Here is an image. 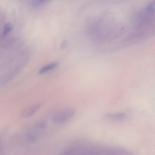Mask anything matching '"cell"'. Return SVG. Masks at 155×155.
<instances>
[{
	"mask_svg": "<svg viewBox=\"0 0 155 155\" xmlns=\"http://www.w3.org/2000/svg\"><path fill=\"white\" fill-rule=\"evenodd\" d=\"M66 42L64 41V42L62 43V45H61V48L64 47H65V45H66Z\"/></svg>",
	"mask_w": 155,
	"mask_h": 155,
	"instance_id": "cell-8",
	"label": "cell"
},
{
	"mask_svg": "<svg viewBox=\"0 0 155 155\" xmlns=\"http://www.w3.org/2000/svg\"><path fill=\"white\" fill-rule=\"evenodd\" d=\"M58 63L57 62H55L52 63L45 66L42 67L39 71V73L40 74H41L44 73H45L50 70L53 69L58 66Z\"/></svg>",
	"mask_w": 155,
	"mask_h": 155,
	"instance_id": "cell-4",
	"label": "cell"
},
{
	"mask_svg": "<svg viewBox=\"0 0 155 155\" xmlns=\"http://www.w3.org/2000/svg\"><path fill=\"white\" fill-rule=\"evenodd\" d=\"M13 28V25L11 23H8L5 24L3 32V37H6Z\"/></svg>",
	"mask_w": 155,
	"mask_h": 155,
	"instance_id": "cell-5",
	"label": "cell"
},
{
	"mask_svg": "<svg viewBox=\"0 0 155 155\" xmlns=\"http://www.w3.org/2000/svg\"><path fill=\"white\" fill-rule=\"evenodd\" d=\"M37 135L36 134L33 133H30L27 135L26 138L29 143H33L37 141Z\"/></svg>",
	"mask_w": 155,
	"mask_h": 155,
	"instance_id": "cell-6",
	"label": "cell"
},
{
	"mask_svg": "<svg viewBox=\"0 0 155 155\" xmlns=\"http://www.w3.org/2000/svg\"><path fill=\"white\" fill-rule=\"evenodd\" d=\"M76 110L72 108H67L59 111L52 118V122L55 124L62 123L67 121L74 116Z\"/></svg>",
	"mask_w": 155,
	"mask_h": 155,
	"instance_id": "cell-1",
	"label": "cell"
},
{
	"mask_svg": "<svg viewBox=\"0 0 155 155\" xmlns=\"http://www.w3.org/2000/svg\"><path fill=\"white\" fill-rule=\"evenodd\" d=\"M47 126V124L45 122H41L38 124L37 125V128L40 129H44L46 128Z\"/></svg>",
	"mask_w": 155,
	"mask_h": 155,
	"instance_id": "cell-7",
	"label": "cell"
},
{
	"mask_svg": "<svg viewBox=\"0 0 155 155\" xmlns=\"http://www.w3.org/2000/svg\"><path fill=\"white\" fill-rule=\"evenodd\" d=\"M106 117L107 118L110 119L120 120L125 118L126 117V115L122 113H109L106 114Z\"/></svg>",
	"mask_w": 155,
	"mask_h": 155,
	"instance_id": "cell-3",
	"label": "cell"
},
{
	"mask_svg": "<svg viewBox=\"0 0 155 155\" xmlns=\"http://www.w3.org/2000/svg\"><path fill=\"white\" fill-rule=\"evenodd\" d=\"M41 106V104H37L27 107L22 111L21 116L24 118L32 116L39 110Z\"/></svg>",
	"mask_w": 155,
	"mask_h": 155,
	"instance_id": "cell-2",
	"label": "cell"
}]
</instances>
